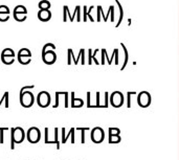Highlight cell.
Segmentation results:
<instances>
[{
  "instance_id": "cell-8",
  "label": "cell",
  "mask_w": 179,
  "mask_h": 160,
  "mask_svg": "<svg viewBox=\"0 0 179 160\" xmlns=\"http://www.w3.org/2000/svg\"><path fill=\"white\" fill-rule=\"evenodd\" d=\"M1 61L5 65H12L15 61V57H8V56H1Z\"/></svg>"
},
{
  "instance_id": "cell-15",
  "label": "cell",
  "mask_w": 179,
  "mask_h": 160,
  "mask_svg": "<svg viewBox=\"0 0 179 160\" xmlns=\"http://www.w3.org/2000/svg\"><path fill=\"white\" fill-rule=\"evenodd\" d=\"M48 48H52V50H55L56 49V46H55V44H52V43H46L44 46L42 47V55H44V53L46 52L47 49Z\"/></svg>"
},
{
  "instance_id": "cell-25",
  "label": "cell",
  "mask_w": 179,
  "mask_h": 160,
  "mask_svg": "<svg viewBox=\"0 0 179 160\" xmlns=\"http://www.w3.org/2000/svg\"><path fill=\"white\" fill-rule=\"evenodd\" d=\"M63 11H64V17H63V20L66 21V12H67V7H64L63 8Z\"/></svg>"
},
{
  "instance_id": "cell-3",
  "label": "cell",
  "mask_w": 179,
  "mask_h": 160,
  "mask_svg": "<svg viewBox=\"0 0 179 160\" xmlns=\"http://www.w3.org/2000/svg\"><path fill=\"white\" fill-rule=\"evenodd\" d=\"M26 139L31 143H38L41 139V131L37 127H32L26 132Z\"/></svg>"
},
{
  "instance_id": "cell-22",
  "label": "cell",
  "mask_w": 179,
  "mask_h": 160,
  "mask_svg": "<svg viewBox=\"0 0 179 160\" xmlns=\"http://www.w3.org/2000/svg\"><path fill=\"white\" fill-rule=\"evenodd\" d=\"M34 88H35L34 85H32V86H24V87H22L21 90H20V93H22L23 91H26V90H28V89H34Z\"/></svg>"
},
{
  "instance_id": "cell-14",
  "label": "cell",
  "mask_w": 179,
  "mask_h": 160,
  "mask_svg": "<svg viewBox=\"0 0 179 160\" xmlns=\"http://www.w3.org/2000/svg\"><path fill=\"white\" fill-rule=\"evenodd\" d=\"M14 13H23V14H27V10L23 7V5H17L14 10Z\"/></svg>"
},
{
  "instance_id": "cell-17",
  "label": "cell",
  "mask_w": 179,
  "mask_h": 160,
  "mask_svg": "<svg viewBox=\"0 0 179 160\" xmlns=\"http://www.w3.org/2000/svg\"><path fill=\"white\" fill-rule=\"evenodd\" d=\"M49 144H52V143H56L57 144V149H60V143H59V140H58V129H55V140H52L48 142Z\"/></svg>"
},
{
  "instance_id": "cell-13",
  "label": "cell",
  "mask_w": 179,
  "mask_h": 160,
  "mask_svg": "<svg viewBox=\"0 0 179 160\" xmlns=\"http://www.w3.org/2000/svg\"><path fill=\"white\" fill-rule=\"evenodd\" d=\"M18 56L31 57V58H32V52L27 49V48H22V49H20V50H19V52H18Z\"/></svg>"
},
{
  "instance_id": "cell-7",
  "label": "cell",
  "mask_w": 179,
  "mask_h": 160,
  "mask_svg": "<svg viewBox=\"0 0 179 160\" xmlns=\"http://www.w3.org/2000/svg\"><path fill=\"white\" fill-rule=\"evenodd\" d=\"M52 18V13H50L49 10H40L38 12V19L43 21V22H46V21L50 20Z\"/></svg>"
},
{
  "instance_id": "cell-12",
  "label": "cell",
  "mask_w": 179,
  "mask_h": 160,
  "mask_svg": "<svg viewBox=\"0 0 179 160\" xmlns=\"http://www.w3.org/2000/svg\"><path fill=\"white\" fill-rule=\"evenodd\" d=\"M8 95H10V93H8V92H4L3 96H2L1 99H0V106H1L2 102H5V108L10 107V104H8Z\"/></svg>"
},
{
  "instance_id": "cell-11",
  "label": "cell",
  "mask_w": 179,
  "mask_h": 160,
  "mask_svg": "<svg viewBox=\"0 0 179 160\" xmlns=\"http://www.w3.org/2000/svg\"><path fill=\"white\" fill-rule=\"evenodd\" d=\"M14 18H15V20L18 21V22H22V21L26 20L27 16L23 13H14Z\"/></svg>"
},
{
  "instance_id": "cell-6",
  "label": "cell",
  "mask_w": 179,
  "mask_h": 160,
  "mask_svg": "<svg viewBox=\"0 0 179 160\" xmlns=\"http://www.w3.org/2000/svg\"><path fill=\"white\" fill-rule=\"evenodd\" d=\"M91 138L94 142H101L103 139V131L100 128H95L93 129V131L91 133Z\"/></svg>"
},
{
  "instance_id": "cell-24",
  "label": "cell",
  "mask_w": 179,
  "mask_h": 160,
  "mask_svg": "<svg viewBox=\"0 0 179 160\" xmlns=\"http://www.w3.org/2000/svg\"><path fill=\"white\" fill-rule=\"evenodd\" d=\"M44 132H45V140H44V142L47 144V142H48V128L44 129Z\"/></svg>"
},
{
  "instance_id": "cell-5",
  "label": "cell",
  "mask_w": 179,
  "mask_h": 160,
  "mask_svg": "<svg viewBox=\"0 0 179 160\" xmlns=\"http://www.w3.org/2000/svg\"><path fill=\"white\" fill-rule=\"evenodd\" d=\"M42 60L43 62L47 65H52L56 62L57 60V55L53 50H47L44 55H42Z\"/></svg>"
},
{
  "instance_id": "cell-16",
  "label": "cell",
  "mask_w": 179,
  "mask_h": 160,
  "mask_svg": "<svg viewBox=\"0 0 179 160\" xmlns=\"http://www.w3.org/2000/svg\"><path fill=\"white\" fill-rule=\"evenodd\" d=\"M1 56H8V57H15V52L11 48H5V49L1 52Z\"/></svg>"
},
{
  "instance_id": "cell-18",
  "label": "cell",
  "mask_w": 179,
  "mask_h": 160,
  "mask_svg": "<svg viewBox=\"0 0 179 160\" xmlns=\"http://www.w3.org/2000/svg\"><path fill=\"white\" fill-rule=\"evenodd\" d=\"M82 102H83L81 101V99H77V98H72V102H71V106H72V107H81Z\"/></svg>"
},
{
  "instance_id": "cell-23",
  "label": "cell",
  "mask_w": 179,
  "mask_h": 160,
  "mask_svg": "<svg viewBox=\"0 0 179 160\" xmlns=\"http://www.w3.org/2000/svg\"><path fill=\"white\" fill-rule=\"evenodd\" d=\"M59 96H60L59 92H57V93H56V102H55V105L52 106L53 108H57V107L59 106Z\"/></svg>"
},
{
  "instance_id": "cell-4",
  "label": "cell",
  "mask_w": 179,
  "mask_h": 160,
  "mask_svg": "<svg viewBox=\"0 0 179 160\" xmlns=\"http://www.w3.org/2000/svg\"><path fill=\"white\" fill-rule=\"evenodd\" d=\"M52 98H50V94L46 91H41L39 92L37 95V104L40 108H46L48 107Z\"/></svg>"
},
{
  "instance_id": "cell-20",
  "label": "cell",
  "mask_w": 179,
  "mask_h": 160,
  "mask_svg": "<svg viewBox=\"0 0 179 160\" xmlns=\"http://www.w3.org/2000/svg\"><path fill=\"white\" fill-rule=\"evenodd\" d=\"M10 19V16H8V14L7 13H0V21L1 22H5V21H7Z\"/></svg>"
},
{
  "instance_id": "cell-10",
  "label": "cell",
  "mask_w": 179,
  "mask_h": 160,
  "mask_svg": "<svg viewBox=\"0 0 179 160\" xmlns=\"http://www.w3.org/2000/svg\"><path fill=\"white\" fill-rule=\"evenodd\" d=\"M38 7L40 10H49L50 8V2L47 0H42V1L39 2Z\"/></svg>"
},
{
  "instance_id": "cell-9",
  "label": "cell",
  "mask_w": 179,
  "mask_h": 160,
  "mask_svg": "<svg viewBox=\"0 0 179 160\" xmlns=\"http://www.w3.org/2000/svg\"><path fill=\"white\" fill-rule=\"evenodd\" d=\"M17 58H18V61H19V63H20V64H22V65H27V64H29V63H31V61H32L31 57L18 56Z\"/></svg>"
},
{
  "instance_id": "cell-19",
  "label": "cell",
  "mask_w": 179,
  "mask_h": 160,
  "mask_svg": "<svg viewBox=\"0 0 179 160\" xmlns=\"http://www.w3.org/2000/svg\"><path fill=\"white\" fill-rule=\"evenodd\" d=\"M4 131H8V128H0V143L1 144H3L4 142V138H3Z\"/></svg>"
},
{
  "instance_id": "cell-1",
  "label": "cell",
  "mask_w": 179,
  "mask_h": 160,
  "mask_svg": "<svg viewBox=\"0 0 179 160\" xmlns=\"http://www.w3.org/2000/svg\"><path fill=\"white\" fill-rule=\"evenodd\" d=\"M26 137V133L21 127L11 129V150L15 149V143H22Z\"/></svg>"
},
{
  "instance_id": "cell-2",
  "label": "cell",
  "mask_w": 179,
  "mask_h": 160,
  "mask_svg": "<svg viewBox=\"0 0 179 160\" xmlns=\"http://www.w3.org/2000/svg\"><path fill=\"white\" fill-rule=\"evenodd\" d=\"M35 102V96L32 94V92L28 91H23L20 93V104L23 108H31Z\"/></svg>"
},
{
  "instance_id": "cell-21",
  "label": "cell",
  "mask_w": 179,
  "mask_h": 160,
  "mask_svg": "<svg viewBox=\"0 0 179 160\" xmlns=\"http://www.w3.org/2000/svg\"><path fill=\"white\" fill-rule=\"evenodd\" d=\"M0 13L10 14V8H8L7 5H0Z\"/></svg>"
}]
</instances>
